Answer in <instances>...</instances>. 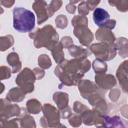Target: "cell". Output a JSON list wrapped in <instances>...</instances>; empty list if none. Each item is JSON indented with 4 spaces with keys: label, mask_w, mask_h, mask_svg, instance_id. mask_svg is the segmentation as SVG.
<instances>
[{
    "label": "cell",
    "mask_w": 128,
    "mask_h": 128,
    "mask_svg": "<svg viewBox=\"0 0 128 128\" xmlns=\"http://www.w3.org/2000/svg\"><path fill=\"white\" fill-rule=\"evenodd\" d=\"M35 76L32 71L26 68L18 76L16 82L24 90L28 92H31L34 90V82L35 81Z\"/></svg>",
    "instance_id": "8992f818"
},
{
    "label": "cell",
    "mask_w": 128,
    "mask_h": 128,
    "mask_svg": "<svg viewBox=\"0 0 128 128\" xmlns=\"http://www.w3.org/2000/svg\"><path fill=\"white\" fill-rule=\"evenodd\" d=\"M68 50L72 56L76 58H85L86 56L91 54L87 49H84L81 46L74 45L69 48Z\"/></svg>",
    "instance_id": "7c38bea8"
},
{
    "label": "cell",
    "mask_w": 128,
    "mask_h": 128,
    "mask_svg": "<svg viewBox=\"0 0 128 128\" xmlns=\"http://www.w3.org/2000/svg\"><path fill=\"white\" fill-rule=\"evenodd\" d=\"M32 8L37 15L38 24H41L52 16L50 10L48 6L45 1L34 2Z\"/></svg>",
    "instance_id": "52a82bcc"
},
{
    "label": "cell",
    "mask_w": 128,
    "mask_h": 128,
    "mask_svg": "<svg viewBox=\"0 0 128 128\" xmlns=\"http://www.w3.org/2000/svg\"><path fill=\"white\" fill-rule=\"evenodd\" d=\"M103 74L104 73L99 74H96V76L104 80V81L102 80H96V82L98 84L100 87L106 90H109L112 88L116 83L114 77V76L111 75L110 76L107 80H106L109 74Z\"/></svg>",
    "instance_id": "30bf717a"
},
{
    "label": "cell",
    "mask_w": 128,
    "mask_h": 128,
    "mask_svg": "<svg viewBox=\"0 0 128 128\" xmlns=\"http://www.w3.org/2000/svg\"><path fill=\"white\" fill-rule=\"evenodd\" d=\"M52 54L55 62L60 64L64 60V54L62 52V44L61 42L58 43L52 50Z\"/></svg>",
    "instance_id": "4fadbf2b"
},
{
    "label": "cell",
    "mask_w": 128,
    "mask_h": 128,
    "mask_svg": "<svg viewBox=\"0 0 128 128\" xmlns=\"http://www.w3.org/2000/svg\"><path fill=\"white\" fill-rule=\"evenodd\" d=\"M92 66L94 70L97 74H102L107 70L106 64L104 60L98 58L94 61Z\"/></svg>",
    "instance_id": "5bb4252c"
},
{
    "label": "cell",
    "mask_w": 128,
    "mask_h": 128,
    "mask_svg": "<svg viewBox=\"0 0 128 128\" xmlns=\"http://www.w3.org/2000/svg\"><path fill=\"white\" fill-rule=\"evenodd\" d=\"M90 50L96 57L102 60H110L116 54L117 46L115 44L105 42L94 44L90 46Z\"/></svg>",
    "instance_id": "277c9868"
},
{
    "label": "cell",
    "mask_w": 128,
    "mask_h": 128,
    "mask_svg": "<svg viewBox=\"0 0 128 128\" xmlns=\"http://www.w3.org/2000/svg\"><path fill=\"white\" fill-rule=\"evenodd\" d=\"M104 118V122L102 124L104 127H126L124 122L123 120L118 116H115L110 118L108 116L102 114Z\"/></svg>",
    "instance_id": "8fae6325"
},
{
    "label": "cell",
    "mask_w": 128,
    "mask_h": 128,
    "mask_svg": "<svg viewBox=\"0 0 128 128\" xmlns=\"http://www.w3.org/2000/svg\"><path fill=\"white\" fill-rule=\"evenodd\" d=\"M90 68V62L85 58L64 60L56 68L55 74L66 86H75Z\"/></svg>",
    "instance_id": "6da1fadb"
},
{
    "label": "cell",
    "mask_w": 128,
    "mask_h": 128,
    "mask_svg": "<svg viewBox=\"0 0 128 128\" xmlns=\"http://www.w3.org/2000/svg\"><path fill=\"white\" fill-rule=\"evenodd\" d=\"M43 114L48 120V124H51L50 126L59 124V114L54 106L49 104H45L43 108Z\"/></svg>",
    "instance_id": "9c48e42d"
},
{
    "label": "cell",
    "mask_w": 128,
    "mask_h": 128,
    "mask_svg": "<svg viewBox=\"0 0 128 128\" xmlns=\"http://www.w3.org/2000/svg\"><path fill=\"white\" fill-rule=\"evenodd\" d=\"M35 26V16L32 12L22 7L13 10V26L20 32H28Z\"/></svg>",
    "instance_id": "3957f363"
},
{
    "label": "cell",
    "mask_w": 128,
    "mask_h": 128,
    "mask_svg": "<svg viewBox=\"0 0 128 128\" xmlns=\"http://www.w3.org/2000/svg\"><path fill=\"white\" fill-rule=\"evenodd\" d=\"M34 32L29 35L31 38L34 39V44L37 48L44 46L52 50L58 44V35L50 25L46 26Z\"/></svg>",
    "instance_id": "7a4b0ae2"
},
{
    "label": "cell",
    "mask_w": 128,
    "mask_h": 128,
    "mask_svg": "<svg viewBox=\"0 0 128 128\" xmlns=\"http://www.w3.org/2000/svg\"><path fill=\"white\" fill-rule=\"evenodd\" d=\"M93 20L96 24L100 28L109 30H112L116 24L114 20H110V16L108 12L101 8H98L94 10Z\"/></svg>",
    "instance_id": "5b68a950"
},
{
    "label": "cell",
    "mask_w": 128,
    "mask_h": 128,
    "mask_svg": "<svg viewBox=\"0 0 128 128\" xmlns=\"http://www.w3.org/2000/svg\"><path fill=\"white\" fill-rule=\"evenodd\" d=\"M74 34L75 36L78 38L80 42L86 46H88L94 38L91 31L86 25H78L74 26Z\"/></svg>",
    "instance_id": "ba28073f"
}]
</instances>
